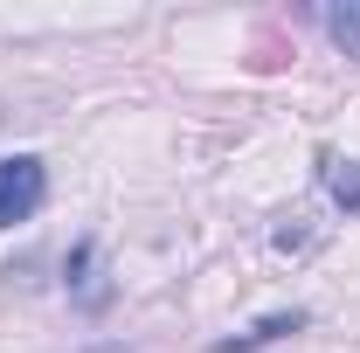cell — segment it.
<instances>
[{
    "label": "cell",
    "instance_id": "obj_1",
    "mask_svg": "<svg viewBox=\"0 0 360 353\" xmlns=\"http://www.w3.org/2000/svg\"><path fill=\"white\" fill-rule=\"evenodd\" d=\"M42 201H49V167L35 160V153H14V160H0V229L28 222Z\"/></svg>",
    "mask_w": 360,
    "mask_h": 353
},
{
    "label": "cell",
    "instance_id": "obj_2",
    "mask_svg": "<svg viewBox=\"0 0 360 353\" xmlns=\"http://www.w3.org/2000/svg\"><path fill=\"white\" fill-rule=\"evenodd\" d=\"M63 277H70V291H77V305H104L111 291H104V257H97V243H77L70 250V264H63Z\"/></svg>",
    "mask_w": 360,
    "mask_h": 353
},
{
    "label": "cell",
    "instance_id": "obj_3",
    "mask_svg": "<svg viewBox=\"0 0 360 353\" xmlns=\"http://www.w3.org/2000/svg\"><path fill=\"white\" fill-rule=\"evenodd\" d=\"M305 326V312H270V319H257L250 333H236V340H222L215 353H250V347H270V340H284V333H298Z\"/></svg>",
    "mask_w": 360,
    "mask_h": 353
},
{
    "label": "cell",
    "instance_id": "obj_4",
    "mask_svg": "<svg viewBox=\"0 0 360 353\" xmlns=\"http://www.w3.org/2000/svg\"><path fill=\"white\" fill-rule=\"evenodd\" d=\"M326 194L347 215H360V160H326Z\"/></svg>",
    "mask_w": 360,
    "mask_h": 353
},
{
    "label": "cell",
    "instance_id": "obj_5",
    "mask_svg": "<svg viewBox=\"0 0 360 353\" xmlns=\"http://www.w3.org/2000/svg\"><path fill=\"white\" fill-rule=\"evenodd\" d=\"M319 21H326V35L347 49V56H360V0H340V7H326Z\"/></svg>",
    "mask_w": 360,
    "mask_h": 353
}]
</instances>
